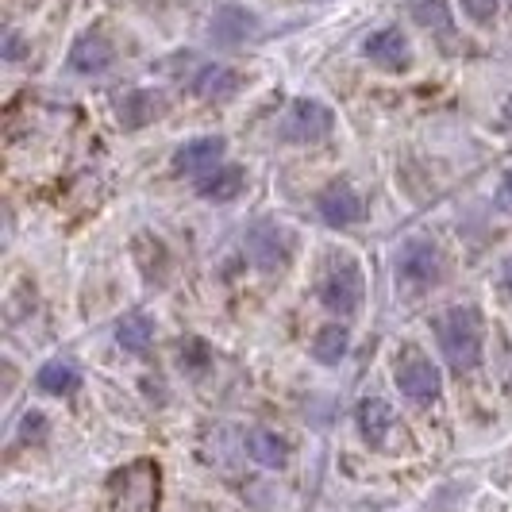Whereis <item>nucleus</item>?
<instances>
[{"instance_id": "f257e3e1", "label": "nucleus", "mask_w": 512, "mask_h": 512, "mask_svg": "<svg viewBox=\"0 0 512 512\" xmlns=\"http://www.w3.org/2000/svg\"><path fill=\"white\" fill-rule=\"evenodd\" d=\"M436 339L439 351L451 370H474L482 362V347H486V324H482V312L474 305H455L447 308L443 316H436Z\"/></svg>"}, {"instance_id": "f03ea898", "label": "nucleus", "mask_w": 512, "mask_h": 512, "mask_svg": "<svg viewBox=\"0 0 512 512\" xmlns=\"http://www.w3.org/2000/svg\"><path fill=\"white\" fill-rule=\"evenodd\" d=\"M320 301L335 316H355L362 305V266L351 255H332L320 278Z\"/></svg>"}, {"instance_id": "7ed1b4c3", "label": "nucleus", "mask_w": 512, "mask_h": 512, "mask_svg": "<svg viewBox=\"0 0 512 512\" xmlns=\"http://www.w3.org/2000/svg\"><path fill=\"white\" fill-rule=\"evenodd\" d=\"M397 389H401V397L416 405V409H424V405H436L439 393H443V378H439V366L424 351H401L397 355Z\"/></svg>"}, {"instance_id": "20e7f679", "label": "nucleus", "mask_w": 512, "mask_h": 512, "mask_svg": "<svg viewBox=\"0 0 512 512\" xmlns=\"http://www.w3.org/2000/svg\"><path fill=\"white\" fill-rule=\"evenodd\" d=\"M247 258L262 274H278L293 258V235L274 220H258L247 228Z\"/></svg>"}, {"instance_id": "39448f33", "label": "nucleus", "mask_w": 512, "mask_h": 512, "mask_svg": "<svg viewBox=\"0 0 512 512\" xmlns=\"http://www.w3.org/2000/svg\"><path fill=\"white\" fill-rule=\"evenodd\" d=\"M335 128V116L328 104L320 101H301L289 104V112H285L282 120V139L285 143H320V139H328Z\"/></svg>"}, {"instance_id": "423d86ee", "label": "nucleus", "mask_w": 512, "mask_h": 512, "mask_svg": "<svg viewBox=\"0 0 512 512\" xmlns=\"http://www.w3.org/2000/svg\"><path fill=\"white\" fill-rule=\"evenodd\" d=\"M443 251L432 239H409L397 255V274L409 285H436L443 278Z\"/></svg>"}, {"instance_id": "0eeeda50", "label": "nucleus", "mask_w": 512, "mask_h": 512, "mask_svg": "<svg viewBox=\"0 0 512 512\" xmlns=\"http://www.w3.org/2000/svg\"><path fill=\"white\" fill-rule=\"evenodd\" d=\"M316 212H320V220H324L328 228H351V224H359L362 216H366L362 197L355 193L351 181H332V185H324L320 197H316Z\"/></svg>"}, {"instance_id": "6e6552de", "label": "nucleus", "mask_w": 512, "mask_h": 512, "mask_svg": "<svg viewBox=\"0 0 512 512\" xmlns=\"http://www.w3.org/2000/svg\"><path fill=\"white\" fill-rule=\"evenodd\" d=\"M228 151V139L224 135H201V139H189L174 151V170L189 174V178H205L212 170H220V158Z\"/></svg>"}, {"instance_id": "1a4fd4ad", "label": "nucleus", "mask_w": 512, "mask_h": 512, "mask_svg": "<svg viewBox=\"0 0 512 512\" xmlns=\"http://www.w3.org/2000/svg\"><path fill=\"white\" fill-rule=\"evenodd\" d=\"M362 51H366V58H370L374 66H382L389 74H405L412 66L409 35H405L401 27H382V31H374Z\"/></svg>"}, {"instance_id": "9d476101", "label": "nucleus", "mask_w": 512, "mask_h": 512, "mask_svg": "<svg viewBox=\"0 0 512 512\" xmlns=\"http://www.w3.org/2000/svg\"><path fill=\"white\" fill-rule=\"evenodd\" d=\"M112 58H116V51H112V43L104 39V31H85L74 47H70V70L85 77L104 74V70L112 66Z\"/></svg>"}, {"instance_id": "9b49d317", "label": "nucleus", "mask_w": 512, "mask_h": 512, "mask_svg": "<svg viewBox=\"0 0 512 512\" xmlns=\"http://www.w3.org/2000/svg\"><path fill=\"white\" fill-rule=\"evenodd\" d=\"M359 432L370 447L385 451L389 439H393V432H397V412L389 409L382 397H366V401L359 405Z\"/></svg>"}, {"instance_id": "f8f14e48", "label": "nucleus", "mask_w": 512, "mask_h": 512, "mask_svg": "<svg viewBox=\"0 0 512 512\" xmlns=\"http://www.w3.org/2000/svg\"><path fill=\"white\" fill-rule=\"evenodd\" d=\"M258 27L255 12H247V8H239V4H220L216 8V16H212V39L216 43H243L251 31Z\"/></svg>"}, {"instance_id": "ddd939ff", "label": "nucleus", "mask_w": 512, "mask_h": 512, "mask_svg": "<svg viewBox=\"0 0 512 512\" xmlns=\"http://www.w3.org/2000/svg\"><path fill=\"white\" fill-rule=\"evenodd\" d=\"M243 189H247V170H239V166H220V170H212V174L197 181V193L205 201H216V205L235 201Z\"/></svg>"}, {"instance_id": "4468645a", "label": "nucleus", "mask_w": 512, "mask_h": 512, "mask_svg": "<svg viewBox=\"0 0 512 512\" xmlns=\"http://www.w3.org/2000/svg\"><path fill=\"white\" fill-rule=\"evenodd\" d=\"M166 112V101L154 93V89H131L124 104H120V124L124 128H143Z\"/></svg>"}, {"instance_id": "2eb2a0df", "label": "nucleus", "mask_w": 512, "mask_h": 512, "mask_svg": "<svg viewBox=\"0 0 512 512\" xmlns=\"http://www.w3.org/2000/svg\"><path fill=\"white\" fill-rule=\"evenodd\" d=\"M193 89H197L201 101H224V97H231V93L239 89V74H235L231 66H224V62H212V66H205V70L197 74Z\"/></svg>"}, {"instance_id": "dca6fc26", "label": "nucleus", "mask_w": 512, "mask_h": 512, "mask_svg": "<svg viewBox=\"0 0 512 512\" xmlns=\"http://www.w3.org/2000/svg\"><path fill=\"white\" fill-rule=\"evenodd\" d=\"M247 451H251V459L258 466H266V470H282L285 459H289V443L282 436H274V432H266V428H255L251 436H247Z\"/></svg>"}, {"instance_id": "f3484780", "label": "nucleus", "mask_w": 512, "mask_h": 512, "mask_svg": "<svg viewBox=\"0 0 512 512\" xmlns=\"http://www.w3.org/2000/svg\"><path fill=\"white\" fill-rule=\"evenodd\" d=\"M116 343L131 351V355H143V351H151L154 343V320L151 316H143V312H131L120 320V328H116Z\"/></svg>"}, {"instance_id": "a211bd4d", "label": "nucleus", "mask_w": 512, "mask_h": 512, "mask_svg": "<svg viewBox=\"0 0 512 512\" xmlns=\"http://www.w3.org/2000/svg\"><path fill=\"white\" fill-rule=\"evenodd\" d=\"M35 385H39L43 393H51V397H70L77 385H81V374H77L74 362L54 359L35 374Z\"/></svg>"}, {"instance_id": "6ab92c4d", "label": "nucleus", "mask_w": 512, "mask_h": 512, "mask_svg": "<svg viewBox=\"0 0 512 512\" xmlns=\"http://www.w3.org/2000/svg\"><path fill=\"white\" fill-rule=\"evenodd\" d=\"M347 347H351V335L343 324H328V328H320L316 339H312V359L324 362V366H335V362L347 355Z\"/></svg>"}, {"instance_id": "aec40b11", "label": "nucleus", "mask_w": 512, "mask_h": 512, "mask_svg": "<svg viewBox=\"0 0 512 512\" xmlns=\"http://www.w3.org/2000/svg\"><path fill=\"white\" fill-rule=\"evenodd\" d=\"M412 20L436 35H451V8L447 0H412Z\"/></svg>"}, {"instance_id": "412c9836", "label": "nucleus", "mask_w": 512, "mask_h": 512, "mask_svg": "<svg viewBox=\"0 0 512 512\" xmlns=\"http://www.w3.org/2000/svg\"><path fill=\"white\" fill-rule=\"evenodd\" d=\"M181 366H189L193 374H201L208 366V347L197 339V335H189L185 343H181Z\"/></svg>"}, {"instance_id": "4be33fe9", "label": "nucleus", "mask_w": 512, "mask_h": 512, "mask_svg": "<svg viewBox=\"0 0 512 512\" xmlns=\"http://www.w3.org/2000/svg\"><path fill=\"white\" fill-rule=\"evenodd\" d=\"M497 8H501V0H462V12L478 24H489L497 16Z\"/></svg>"}, {"instance_id": "5701e85b", "label": "nucleus", "mask_w": 512, "mask_h": 512, "mask_svg": "<svg viewBox=\"0 0 512 512\" xmlns=\"http://www.w3.org/2000/svg\"><path fill=\"white\" fill-rule=\"evenodd\" d=\"M493 205L512 216V170L505 174V178H501V185H497V193H493Z\"/></svg>"}, {"instance_id": "b1692460", "label": "nucleus", "mask_w": 512, "mask_h": 512, "mask_svg": "<svg viewBox=\"0 0 512 512\" xmlns=\"http://www.w3.org/2000/svg\"><path fill=\"white\" fill-rule=\"evenodd\" d=\"M43 428H47L43 412H27V416H24V428H20V439H39V436H43Z\"/></svg>"}, {"instance_id": "393cba45", "label": "nucleus", "mask_w": 512, "mask_h": 512, "mask_svg": "<svg viewBox=\"0 0 512 512\" xmlns=\"http://www.w3.org/2000/svg\"><path fill=\"white\" fill-rule=\"evenodd\" d=\"M501 285H505V289L512 293V258L505 262V266H501Z\"/></svg>"}, {"instance_id": "a878e982", "label": "nucleus", "mask_w": 512, "mask_h": 512, "mask_svg": "<svg viewBox=\"0 0 512 512\" xmlns=\"http://www.w3.org/2000/svg\"><path fill=\"white\" fill-rule=\"evenodd\" d=\"M501 116H505V124H509V128H512V97H509V101H505V108H501Z\"/></svg>"}]
</instances>
